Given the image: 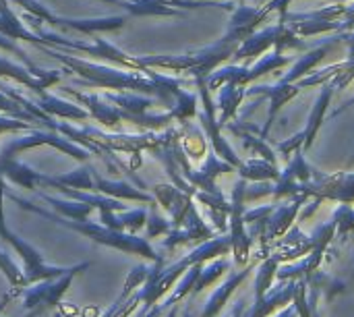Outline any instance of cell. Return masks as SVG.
Listing matches in <instances>:
<instances>
[{
	"instance_id": "obj_7",
	"label": "cell",
	"mask_w": 354,
	"mask_h": 317,
	"mask_svg": "<svg viewBox=\"0 0 354 317\" xmlns=\"http://www.w3.org/2000/svg\"><path fill=\"white\" fill-rule=\"evenodd\" d=\"M230 270V262L228 260H216L212 266H207L205 270H201V274H199V278H197V282H195V287H193V293L197 295V293H201L203 289H207L212 282H216L224 272H228Z\"/></svg>"
},
{
	"instance_id": "obj_2",
	"label": "cell",
	"mask_w": 354,
	"mask_h": 317,
	"mask_svg": "<svg viewBox=\"0 0 354 317\" xmlns=\"http://www.w3.org/2000/svg\"><path fill=\"white\" fill-rule=\"evenodd\" d=\"M305 197H301L299 201L290 203V206H282V208H274L272 216L268 218V226H266V237H263V245L268 241H272L274 237H280L288 230V226L295 222L297 214H299V208L303 203Z\"/></svg>"
},
{
	"instance_id": "obj_12",
	"label": "cell",
	"mask_w": 354,
	"mask_h": 317,
	"mask_svg": "<svg viewBox=\"0 0 354 317\" xmlns=\"http://www.w3.org/2000/svg\"><path fill=\"white\" fill-rule=\"evenodd\" d=\"M226 317H228V316H226Z\"/></svg>"
},
{
	"instance_id": "obj_4",
	"label": "cell",
	"mask_w": 354,
	"mask_h": 317,
	"mask_svg": "<svg viewBox=\"0 0 354 317\" xmlns=\"http://www.w3.org/2000/svg\"><path fill=\"white\" fill-rule=\"evenodd\" d=\"M305 280H307L309 287H315V289H319V293H326L328 301H332L336 295H342L346 291L342 282H338L336 278H332V276H328L324 272H317V270L313 274H309Z\"/></svg>"
},
{
	"instance_id": "obj_9",
	"label": "cell",
	"mask_w": 354,
	"mask_h": 317,
	"mask_svg": "<svg viewBox=\"0 0 354 317\" xmlns=\"http://www.w3.org/2000/svg\"><path fill=\"white\" fill-rule=\"evenodd\" d=\"M241 98H243V91H239V89H236V83H230L228 87H224V89H222L220 106H222V110H224V118H226V116H230V114H234V110H236V106H239Z\"/></svg>"
},
{
	"instance_id": "obj_11",
	"label": "cell",
	"mask_w": 354,
	"mask_h": 317,
	"mask_svg": "<svg viewBox=\"0 0 354 317\" xmlns=\"http://www.w3.org/2000/svg\"><path fill=\"white\" fill-rule=\"evenodd\" d=\"M351 104H354V100H353V102H351ZM351 104H346V106H344V108H348V106H351ZM344 108H342V110H344ZM342 110H340V112H342Z\"/></svg>"
},
{
	"instance_id": "obj_8",
	"label": "cell",
	"mask_w": 354,
	"mask_h": 317,
	"mask_svg": "<svg viewBox=\"0 0 354 317\" xmlns=\"http://www.w3.org/2000/svg\"><path fill=\"white\" fill-rule=\"evenodd\" d=\"M332 44H334V42H332ZM332 44H328V46H324V48L315 50L313 54H309L307 58H303V60H301V62H299V64H297V66H295V69L290 71V75H286V77H284V81H282V83H290V81L299 79V77H301L303 73H307V71H309V69H311V66H313V64H315L317 60H322V58H324V56H326V54L330 52Z\"/></svg>"
},
{
	"instance_id": "obj_6",
	"label": "cell",
	"mask_w": 354,
	"mask_h": 317,
	"mask_svg": "<svg viewBox=\"0 0 354 317\" xmlns=\"http://www.w3.org/2000/svg\"><path fill=\"white\" fill-rule=\"evenodd\" d=\"M243 176L245 179H255V181H278L280 172L276 170V164L270 160H251L247 166H243Z\"/></svg>"
},
{
	"instance_id": "obj_1",
	"label": "cell",
	"mask_w": 354,
	"mask_h": 317,
	"mask_svg": "<svg viewBox=\"0 0 354 317\" xmlns=\"http://www.w3.org/2000/svg\"><path fill=\"white\" fill-rule=\"evenodd\" d=\"M253 272V268H247V270H241V272H234V274H230L228 276V280L220 287V289H216V293L209 297V301H207V305H205V309H203V314L201 317H216L220 311H222V307L226 305V301L230 299V295L239 289V284L249 276Z\"/></svg>"
},
{
	"instance_id": "obj_3",
	"label": "cell",
	"mask_w": 354,
	"mask_h": 317,
	"mask_svg": "<svg viewBox=\"0 0 354 317\" xmlns=\"http://www.w3.org/2000/svg\"><path fill=\"white\" fill-rule=\"evenodd\" d=\"M278 268H280V262L276 255L268 257L259 270H257V276H255V299H261L270 289H272V282L278 274Z\"/></svg>"
},
{
	"instance_id": "obj_10",
	"label": "cell",
	"mask_w": 354,
	"mask_h": 317,
	"mask_svg": "<svg viewBox=\"0 0 354 317\" xmlns=\"http://www.w3.org/2000/svg\"><path fill=\"white\" fill-rule=\"evenodd\" d=\"M276 317H299V309L295 303H290V307H284Z\"/></svg>"
},
{
	"instance_id": "obj_5",
	"label": "cell",
	"mask_w": 354,
	"mask_h": 317,
	"mask_svg": "<svg viewBox=\"0 0 354 317\" xmlns=\"http://www.w3.org/2000/svg\"><path fill=\"white\" fill-rule=\"evenodd\" d=\"M330 98H332V87H326V89H324V93L319 96L317 104H315V110H313L311 118H309L307 133H303V135H305V147H309V145L313 143L315 133H317V129H319V125H322V118H324V112H326V108H328Z\"/></svg>"
}]
</instances>
